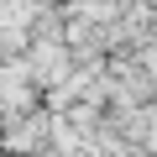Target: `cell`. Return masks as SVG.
<instances>
[{"instance_id":"1","label":"cell","mask_w":157,"mask_h":157,"mask_svg":"<svg viewBox=\"0 0 157 157\" xmlns=\"http://www.w3.org/2000/svg\"><path fill=\"white\" fill-rule=\"evenodd\" d=\"M47 126H52V115H16L11 126H0V141H6V152L26 157L47 141Z\"/></svg>"}]
</instances>
